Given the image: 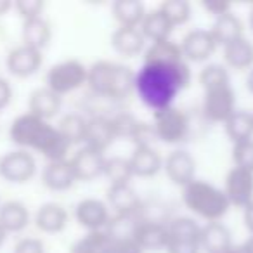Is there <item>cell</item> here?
I'll return each mask as SVG.
<instances>
[{
  "instance_id": "6da1fadb",
  "label": "cell",
  "mask_w": 253,
  "mask_h": 253,
  "mask_svg": "<svg viewBox=\"0 0 253 253\" xmlns=\"http://www.w3.org/2000/svg\"><path fill=\"white\" fill-rule=\"evenodd\" d=\"M191 80L193 71L187 61H142L135 71L134 94L146 108L156 113L175 106V99L189 87Z\"/></svg>"
},
{
  "instance_id": "7a4b0ae2",
  "label": "cell",
  "mask_w": 253,
  "mask_h": 253,
  "mask_svg": "<svg viewBox=\"0 0 253 253\" xmlns=\"http://www.w3.org/2000/svg\"><path fill=\"white\" fill-rule=\"evenodd\" d=\"M9 139L18 149L39 153L47 162H63L68 160L71 146L61 135L57 125L39 118L32 113L16 116L9 125Z\"/></svg>"
},
{
  "instance_id": "3957f363",
  "label": "cell",
  "mask_w": 253,
  "mask_h": 253,
  "mask_svg": "<svg viewBox=\"0 0 253 253\" xmlns=\"http://www.w3.org/2000/svg\"><path fill=\"white\" fill-rule=\"evenodd\" d=\"M135 71L115 61H97L88 68L87 87L99 97L109 101H125L134 94Z\"/></svg>"
},
{
  "instance_id": "277c9868",
  "label": "cell",
  "mask_w": 253,
  "mask_h": 253,
  "mask_svg": "<svg viewBox=\"0 0 253 253\" xmlns=\"http://www.w3.org/2000/svg\"><path fill=\"white\" fill-rule=\"evenodd\" d=\"M182 203L194 217L207 222H222L231 210L224 189L203 179H196L182 189Z\"/></svg>"
},
{
  "instance_id": "5b68a950",
  "label": "cell",
  "mask_w": 253,
  "mask_h": 253,
  "mask_svg": "<svg viewBox=\"0 0 253 253\" xmlns=\"http://www.w3.org/2000/svg\"><path fill=\"white\" fill-rule=\"evenodd\" d=\"M151 126L155 130L156 141L169 146L184 144L191 137V130H193L191 115L177 106L153 113Z\"/></svg>"
},
{
  "instance_id": "8992f818",
  "label": "cell",
  "mask_w": 253,
  "mask_h": 253,
  "mask_svg": "<svg viewBox=\"0 0 253 253\" xmlns=\"http://www.w3.org/2000/svg\"><path fill=\"white\" fill-rule=\"evenodd\" d=\"M88 68L78 59H64L52 64L45 73V87H49L57 95L64 97L66 94L78 90L87 85Z\"/></svg>"
},
{
  "instance_id": "52a82bcc",
  "label": "cell",
  "mask_w": 253,
  "mask_h": 253,
  "mask_svg": "<svg viewBox=\"0 0 253 253\" xmlns=\"http://www.w3.org/2000/svg\"><path fill=\"white\" fill-rule=\"evenodd\" d=\"M236 109H238V106H236V90L232 87V84L203 88L201 115H203V118L207 122L224 125Z\"/></svg>"
},
{
  "instance_id": "ba28073f",
  "label": "cell",
  "mask_w": 253,
  "mask_h": 253,
  "mask_svg": "<svg viewBox=\"0 0 253 253\" xmlns=\"http://www.w3.org/2000/svg\"><path fill=\"white\" fill-rule=\"evenodd\" d=\"M39 172V163L33 153L18 149L5 153L0 158V177L11 184H26Z\"/></svg>"
},
{
  "instance_id": "9c48e42d",
  "label": "cell",
  "mask_w": 253,
  "mask_h": 253,
  "mask_svg": "<svg viewBox=\"0 0 253 253\" xmlns=\"http://www.w3.org/2000/svg\"><path fill=\"white\" fill-rule=\"evenodd\" d=\"M111 208L108 203L99 198H85V200L78 201L75 207V218H77L78 225L84 227L87 232L95 231H106L111 222Z\"/></svg>"
},
{
  "instance_id": "30bf717a",
  "label": "cell",
  "mask_w": 253,
  "mask_h": 253,
  "mask_svg": "<svg viewBox=\"0 0 253 253\" xmlns=\"http://www.w3.org/2000/svg\"><path fill=\"white\" fill-rule=\"evenodd\" d=\"M224 189L231 207L246 208L253 203V173L248 170L232 167L224 177Z\"/></svg>"
},
{
  "instance_id": "8fae6325",
  "label": "cell",
  "mask_w": 253,
  "mask_h": 253,
  "mask_svg": "<svg viewBox=\"0 0 253 253\" xmlns=\"http://www.w3.org/2000/svg\"><path fill=\"white\" fill-rule=\"evenodd\" d=\"M180 49H182L184 59L187 63H207L210 57L217 52L218 43L215 42L210 30L196 28L191 30L180 40Z\"/></svg>"
},
{
  "instance_id": "7c38bea8",
  "label": "cell",
  "mask_w": 253,
  "mask_h": 253,
  "mask_svg": "<svg viewBox=\"0 0 253 253\" xmlns=\"http://www.w3.org/2000/svg\"><path fill=\"white\" fill-rule=\"evenodd\" d=\"M163 172L173 186L184 189L193 180H196V160L186 149H173L163 162Z\"/></svg>"
},
{
  "instance_id": "4fadbf2b",
  "label": "cell",
  "mask_w": 253,
  "mask_h": 253,
  "mask_svg": "<svg viewBox=\"0 0 253 253\" xmlns=\"http://www.w3.org/2000/svg\"><path fill=\"white\" fill-rule=\"evenodd\" d=\"M106 158L108 156L104 153L88 148V146H82L70 158V165L77 177V182H90L104 175Z\"/></svg>"
},
{
  "instance_id": "5bb4252c",
  "label": "cell",
  "mask_w": 253,
  "mask_h": 253,
  "mask_svg": "<svg viewBox=\"0 0 253 253\" xmlns=\"http://www.w3.org/2000/svg\"><path fill=\"white\" fill-rule=\"evenodd\" d=\"M43 64V52L25 43L9 50L5 57V68L16 78H30L40 71Z\"/></svg>"
},
{
  "instance_id": "9a60e30c",
  "label": "cell",
  "mask_w": 253,
  "mask_h": 253,
  "mask_svg": "<svg viewBox=\"0 0 253 253\" xmlns=\"http://www.w3.org/2000/svg\"><path fill=\"white\" fill-rule=\"evenodd\" d=\"M142 252H165L170 241L169 225L162 220H151L146 217L132 236Z\"/></svg>"
},
{
  "instance_id": "2e32d148",
  "label": "cell",
  "mask_w": 253,
  "mask_h": 253,
  "mask_svg": "<svg viewBox=\"0 0 253 253\" xmlns=\"http://www.w3.org/2000/svg\"><path fill=\"white\" fill-rule=\"evenodd\" d=\"M106 203L111 208L113 215H132L144 211L141 196L132 187V184L109 186L106 193Z\"/></svg>"
},
{
  "instance_id": "e0dca14e",
  "label": "cell",
  "mask_w": 253,
  "mask_h": 253,
  "mask_svg": "<svg viewBox=\"0 0 253 253\" xmlns=\"http://www.w3.org/2000/svg\"><path fill=\"white\" fill-rule=\"evenodd\" d=\"M116 132L113 126L111 116L95 115L90 116L87 122V134H85L84 146H88L92 149H97L101 153H106L116 141Z\"/></svg>"
},
{
  "instance_id": "ac0fdd59",
  "label": "cell",
  "mask_w": 253,
  "mask_h": 253,
  "mask_svg": "<svg viewBox=\"0 0 253 253\" xmlns=\"http://www.w3.org/2000/svg\"><path fill=\"white\" fill-rule=\"evenodd\" d=\"M234 245L231 229L224 222H207L201 225V252L229 253Z\"/></svg>"
},
{
  "instance_id": "d6986e66",
  "label": "cell",
  "mask_w": 253,
  "mask_h": 253,
  "mask_svg": "<svg viewBox=\"0 0 253 253\" xmlns=\"http://www.w3.org/2000/svg\"><path fill=\"white\" fill-rule=\"evenodd\" d=\"M128 160H130L134 177H141V179L158 175L163 170V162H165V158L156 151L155 146H135Z\"/></svg>"
},
{
  "instance_id": "ffe728a7",
  "label": "cell",
  "mask_w": 253,
  "mask_h": 253,
  "mask_svg": "<svg viewBox=\"0 0 253 253\" xmlns=\"http://www.w3.org/2000/svg\"><path fill=\"white\" fill-rule=\"evenodd\" d=\"M40 177H42L43 186L54 193H63V191L71 189L77 182V177L70 165V158L63 160V162H47Z\"/></svg>"
},
{
  "instance_id": "44dd1931",
  "label": "cell",
  "mask_w": 253,
  "mask_h": 253,
  "mask_svg": "<svg viewBox=\"0 0 253 253\" xmlns=\"http://www.w3.org/2000/svg\"><path fill=\"white\" fill-rule=\"evenodd\" d=\"M63 109V97L52 92L49 87H39L30 94L28 99V113L39 116V118L50 122L56 118Z\"/></svg>"
},
{
  "instance_id": "7402d4cb",
  "label": "cell",
  "mask_w": 253,
  "mask_h": 253,
  "mask_svg": "<svg viewBox=\"0 0 253 253\" xmlns=\"http://www.w3.org/2000/svg\"><path fill=\"white\" fill-rule=\"evenodd\" d=\"M222 57L229 71L234 70L248 73L253 68V42L246 35L241 37L222 47Z\"/></svg>"
},
{
  "instance_id": "603a6c76",
  "label": "cell",
  "mask_w": 253,
  "mask_h": 253,
  "mask_svg": "<svg viewBox=\"0 0 253 253\" xmlns=\"http://www.w3.org/2000/svg\"><path fill=\"white\" fill-rule=\"evenodd\" d=\"M111 47L116 54L123 57H135L146 50V37L141 28L118 26L111 33Z\"/></svg>"
},
{
  "instance_id": "cb8c5ba5",
  "label": "cell",
  "mask_w": 253,
  "mask_h": 253,
  "mask_svg": "<svg viewBox=\"0 0 253 253\" xmlns=\"http://www.w3.org/2000/svg\"><path fill=\"white\" fill-rule=\"evenodd\" d=\"M68 222H70V215L66 208L59 203H45L35 213L37 229L45 234H59L66 229Z\"/></svg>"
},
{
  "instance_id": "d4e9b609",
  "label": "cell",
  "mask_w": 253,
  "mask_h": 253,
  "mask_svg": "<svg viewBox=\"0 0 253 253\" xmlns=\"http://www.w3.org/2000/svg\"><path fill=\"white\" fill-rule=\"evenodd\" d=\"M210 32L213 35L215 42L218 43V47H224L227 43L245 37V23H243V19L238 14H234L231 11L227 14L215 18Z\"/></svg>"
},
{
  "instance_id": "484cf974",
  "label": "cell",
  "mask_w": 253,
  "mask_h": 253,
  "mask_svg": "<svg viewBox=\"0 0 253 253\" xmlns=\"http://www.w3.org/2000/svg\"><path fill=\"white\" fill-rule=\"evenodd\" d=\"M21 37H23V43L33 49L43 50L49 47L50 40H52V28H50V23L47 21L43 16L40 18H33V19H26L23 21V28H21Z\"/></svg>"
},
{
  "instance_id": "4316f807",
  "label": "cell",
  "mask_w": 253,
  "mask_h": 253,
  "mask_svg": "<svg viewBox=\"0 0 253 253\" xmlns=\"http://www.w3.org/2000/svg\"><path fill=\"white\" fill-rule=\"evenodd\" d=\"M111 12L118 26L141 28L148 9L141 0H116L111 5Z\"/></svg>"
},
{
  "instance_id": "83f0119b",
  "label": "cell",
  "mask_w": 253,
  "mask_h": 253,
  "mask_svg": "<svg viewBox=\"0 0 253 253\" xmlns=\"http://www.w3.org/2000/svg\"><path fill=\"white\" fill-rule=\"evenodd\" d=\"M0 225L7 234L23 232L30 225V210L23 201L12 200L2 203L0 208Z\"/></svg>"
},
{
  "instance_id": "f1b7e54d",
  "label": "cell",
  "mask_w": 253,
  "mask_h": 253,
  "mask_svg": "<svg viewBox=\"0 0 253 253\" xmlns=\"http://www.w3.org/2000/svg\"><path fill=\"white\" fill-rule=\"evenodd\" d=\"M224 132L232 144L253 139V111L236 109L224 123Z\"/></svg>"
},
{
  "instance_id": "f546056e",
  "label": "cell",
  "mask_w": 253,
  "mask_h": 253,
  "mask_svg": "<svg viewBox=\"0 0 253 253\" xmlns=\"http://www.w3.org/2000/svg\"><path fill=\"white\" fill-rule=\"evenodd\" d=\"M141 32L149 42H160V40L172 39L173 25L158 7L153 9V11H148L144 21L141 25Z\"/></svg>"
},
{
  "instance_id": "4dcf8cb0",
  "label": "cell",
  "mask_w": 253,
  "mask_h": 253,
  "mask_svg": "<svg viewBox=\"0 0 253 253\" xmlns=\"http://www.w3.org/2000/svg\"><path fill=\"white\" fill-rule=\"evenodd\" d=\"M170 241H198L201 245V225L194 217H173L167 222Z\"/></svg>"
},
{
  "instance_id": "1f68e13d",
  "label": "cell",
  "mask_w": 253,
  "mask_h": 253,
  "mask_svg": "<svg viewBox=\"0 0 253 253\" xmlns=\"http://www.w3.org/2000/svg\"><path fill=\"white\" fill-rule=\"evenodd\" d=\"M87 122L88 118L80 113H68L57 123L61 135L68 141L70 146H78L85 142V134H87Z\"/></svg>"
},
{
  "instance_id": "d6a6232c",
  "label": "cell",
  "mask_w": 253,
  "mask_h": 253,
  "mask_svg": "<svg viewBox=\"0 0 253 253\" xmlns=\"http://www.w3.org/2000/svg\"><path fill=\"white\" fill-rule=\"evenodd\" d=\"M144 61H163V63H175L184 59L180 42H173L172 39L151 42L144 50Z\"/></svg>"
},
{
  "instance_id": "836d02e7",
  "label": "cell",
  "mask_w": 253,
  "mask_h": 253,
  "mask_svg": "<svg viewBox=\"0 0 253 253\" xmlns=\"http://www.w3.org/2000/svg\"><path fill=\"white\" fill-rule=\"evenodd\" d=\"M104 177L109 180V186L130 184V180L134 179L130 160L123 158V156H109V158H106Z\"/></svg>"
},
{
  "instance_id": "e575fe53",
  "label": "cell",
  "mask_w": 253,
  "mask_h": 253,
  "mask_svg": "<svg viewBox=\"0 0 253 253\" xmlns=\"http://www.w3.org/2000/svg\"><path fill=\"white\" fill-rule=\"evenodd\" d=\"M109 243V234L106 231L87 232L71 245L70 253H104Z\"/></svg>"
},
{
  "instance_id": "d590c367",
  "label": "cell",
  "mask_w": 253,
  "mask_h": 253,
  "mask_svg": "<svg viewBox=\"0 0 253 253\" xmlns=\"http://www.w3.org/2000/svg\"><path fill=\"white\" fill-rule=\"evenodd\" d=\"M160 11L169 18L173 28L189 23L191 16H193V7H191L187 0H165V2L160 4Z\"/></svg>"
},
{
  "instance_id": "8d00e7d4",
  "label": "cell",
  "mask_w": 253,
  "mask_h": 253,
  "mask_svg": "<svg viewBox=\"0 0 253 253\" xmlns=\"http://www.w3.org/2000/svg\"><path fill=\"white\" fill-rule=\"evenodd\" d=\"M201 88H210L215 85L231 84V71L224 63H207L200 71Z\"/></svg>"
},
{
  "instance_id": "74e56055",
  "label": "cell",
  "mask_w": 253,
  "mask_h": 253,
  "mask_svg": "<svg viewBox=\"0 0 253 253\" xmlns=\"http://www.w3.org/2000/svg\"><path fill=\"white\" fill-rule=\"evenodd\" d=\"M231 158L234 167L253 173V139L232 144Z\"/></svg>"
},
{
  "instance_id": "f35d334b",
  "label": "cell",
  "mask_w": 253,
  "mask_h": 253,
  "mask_svg": "<svg viewBox=\"0 0 253 253\" xmlns=\"http://www.w3.org/2000/svg\"><path fill=\"white\" fill-rule=\"evenodd\" d=\"M14 9L23 18V21H26V19L40 18L45 9V2L43 0H16Z\"/></svg>"
},
{
  "instance_id": "ab89813d",
  "label": "cell",
  "mask_w": 253,
  "mask_h": 253,
  "mask_svg": "<svg viewBox=\"0 0 253 253\" xmlns=\"http://www.w3.org/2000/svg\"><path fill=\"white\" fill-rule=\"evenodd\" d=\"M104 253H144L132 238H111Z\"/></svg>"
},
{
  "instance_id": "60d3db41",
  "label": "cell",
  "mask_w": 253,
  "mask_h": 253,
  "mask_svg": "<svg viewBox=\"0 0 253 253\" xmlns=\"http://www.w3.org/2000/svg\"><path fill=\"white\" fill-rule=\"evenodd\" d=\"M12 253H47L45 243L39 238H21L14 245Z\"/></svg>"
},
{
  "instance_id": "b9f144b4",
  "label": "cell",
  "mask_w": 253,
  "mask_h": 253,
  "mask_svg": "<svg viewBox=\"0 0 253 253\" xmlns=\"http://www.w3.org/2000/svg\"><path fill=\"white\" fill-rule=\"evenodd\" d=\"M201 7H203L208 14L213 16V19L232 11L231 2H225V0H207V2H201Z\"/></svg>"
},
{
  "instance_id": "7bdbcfd3",
  "label": "cell",
  "mask_w": 253,
  "mask_h": 253,
  "mask_svg": "<svg viewBox=\"0 0 253 253\" xmlns=\"http://www.w3.org/2000/svg\"><path fill=\"white\" fill-rule=\"evenodd\" d=\"M167 253H201V245L198 241H169Z\"/></svg>"
},
{
  "instance_id": "ee69618b",
  "label": "cell",
  "mask_w": 253,
  "mask_h": 253,
  "mask_svg": "<svg viewBox=\"0 0 253 253\" xmlns=\"http://www.w3.org/2000/svg\"><path fill=\"white\" fill-rule=\"evenodd\" d=\"M12 95H14V90H12V85L7 78L0 77V111H4L12 101Z\"/></svg>"
},
{
  "instance_id": "f6af8a7d",
  "label": "cell",
  "mask_w": 253,
  "mask_h": 253,
  "mask_svg": "<svg viewBox=\"0 0 253 253\" xmlns=\"http://www.w3.org/2000/svg\"><path fill=\"white\" fill-rule=\"evenodd\" d=\"M243 222H245V227L250 232V236H253V203L243 208Z\"/></svg>"
},
{
  "instance_id": "bcb514c9",
  "label": "cell",
  "mask_w": 253,
  "mask_h": 253,
  "mask_svg": "<svg viewBox=\"0 0 253 253\" xmlns=\"http://www.w3.org/2000/svg\"><path fill=\"white\" fill-rule=\"evenodd\" d=\"M229 253H253V236H250L246 241L239 243V245H234Z\"/></svg>"
},
{
  "instance_id": "7dc6e473",
  "label": "cell",
  "mask_w": 253,
  "mask_h": 253,
  "mask_svg": "<svg viewBox=\"0 0 253 253\" xmlns=\"http://www.w3.org/2000/svg\"><path fill=\"white\" fill-rule=\"evenodd\" d=\"M11 9H14V2H11V0H0V16L7 14Z\"/></svg>"
},
{
  "instance_id": "c3c4849f",
  "label": "cell",
  "mask_w": 253,
  "mask_h": 253,
  "mask_svg": "<svg viewBox=\"0 0 253 253\" xmlns=\"http://www.w3.org/2000/svg\"><path fill=\"white\" fill-rule=\"evenodd\" d=\"M245 85H246V90L253 95V68L246 73V80H245Z\"/></svg>"
},
{
  "instance_id": "681fc988",
  "label": "cell",
  "mask_w": 253,
  "mask_h": 253,
  "mask_svg": "<svg viewBox=\"0 0 253 253\" xmlns=\"http://www.w3.org/2000/svg\"><path fill=\"white\" fill-rule=\"evenodd\" d=\"M248 26H250V30H252V33H253V5L250 7V12H248Z\"/></svg>"
},
{
  "instance_id": "f907efd6",
  "label": "cell",
  "mask_w": 253,
  "mask_h": 253,
  "mask_svg": "<svg viewBox=\"0 0 253 253\" xmlns=\"http://www.w3.org/2000/svg\"><path fill=\"white\" fill-rule=\"evenodd\" d=\"M5 238H7V232H5V231H4V227L0 225V246H2V245L5 243Z\"/></svg>"
},
{
  "instance_id": "816d5d0a",
  "label": "cell",
  "mask_w": 253,
  "mask_h": 253,
  "mask_svg": "<svg viewBox=\"0 0 253 253\" xmlns=\"http://www.w3.org/2000/svg\"><path fill=\"white\" fill-rule=\"evenodd\" d=\"M0 208H2V203H0Z\"/></svg>"
}]
</instances>
